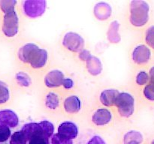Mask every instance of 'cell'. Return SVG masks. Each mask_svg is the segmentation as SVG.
<instances>
[{"mask_svg": "<svg viewBox=\"0 0 154 144\" xmlns=\"http://www.w3.org/2000/svg\"><path fill=\"white\" fill-rule=\"evenodd\" d=\"M144 94L148 100H154V86L150 83L147 84L144 88Z\"/></svg>", "mask_w": 154, "mask_h": 144, "instance_id": "obj_30", "label": "cell"}, {"mask_svg": "<svg viewBox=\"0 0 154 144\" xmlns=\"http://www.w3.org/2000/svg\"><path fill=\"white\" fill-rule=\"evenodd\" d=\"M17 2L14 0H2L0 1V8L5 14L14 10Z\"/></svg>", "mask_w": 154, "mask_h": 144, "instance_id": "obj_25", "label": "cell"}, {"mask_svg": "<svg viewBox=\"0 0 154 144\" xmlns=\"http://www.w3.org/2000/svg\"><path fill=\"white\" fill-rule=\"evenodd\" d=\"M81 106V100L76 95L69 96L64 101V109L68 113H76L79 112Z\"/></svg>", "mask_w": 154, "mask_h": 144, "instance_id": "obj_14", "label": "cell"}, {"mask_svg": "<svg viewBox=\"0 0 154 144\" xmlns=\"http://www.w3.org/2000/svg\"><path fill=\"white\" fill-rule=\"evenodd\" d=\"M112 118V114L108 109H99L93 113L92 121L98 126L108 124Z\"/></svg>", "mask_w": 154, "mask_h": 144, "instance_id": "obj_11", "label": "cell"}, {"mask_svg": "<svg viewBox=\"0 0 154 144\" xmlns=\"http://www.w3.org/2000/svg\"><path fill=\"white\" fill-rule=\"evenodd\" d=\"M64 79L63 72L59 70H54L50 71L45 76V83L49 88H55L63 85Z\"/></svg>", "mask_w": 154, "mask_h": 144, "instance_id": "obj_10", "label": "cell"}, {"mask_svg": "<svg viewBox=\"0 0 154 144\" xmlns=\"http://www.w3.org/2000/svg\"><path fill=\"white\" fill-rule=\"evenodd\" d=\"M58 134L60 136L67 140H74L78 135V128L75 123L65 122L58 128Z\"/></svg>", "mask_w": 154, "mask_h": 144, "instance_id": "obj_6", "label": "cell"}, {"mask_svg": "<svg viewBox=\"0 0 154 144\" xmlns=\"http://www.w3.org/2000/svg\"><path fill=\"white\" fill-rule=\"evenodd\" d=\"M19 29V20L15 10L5 14L3 19L2 32L7 37L16 35Z\"/></svg>", "mask_w": 154, "mask_h": 144, "instance_id": "obj_3", "label": "cell"}, {"mask_svg": "<svg viewBox=\"0 0 154 144\" xmlns=\"http://www.w3.org/2000/svg\"><path fill=\"white\" fill-rule=\"evenodd\" d=\"M119 28L120 24L117 21H114L110 25L108 32V38L111 43H118L120 40Z\"/></svg>", "mask_w": 154, "mask_h": 144, "instance_id": "obj_19", "label": "cell"}, {"mask_svg": "<svg viewBox=\"0 0 154 144\" xmlns=\"http://www.w3.org/2000/svg\"><path fill=\"white\" fill-rule=\"evenodd\" d=\"M11 136V130L8 127L0 125V142L7 141Z\"/></svg>", "mask_w": 154, "mask_h": 144, "instance_id": "obj_27", "label": "cell"}, {"mask_svg": "<svg viewBox=\"0 0 154 144\" xmlns=\"http://www.w3.org/2000/svg\"><path fill=\"white\" fill-rule=\"evenodd\" d=\"M150 7L146 2L135 0L130 3V22L134 26L141 27L149 20Z\"/></svg>", "mask_w": 154, "mask_h": 144, "instance_id": "obj_1", "label": "cell"}, {"mask_svg": "<svg viewBox=\"0 0 154 144\" xmlns=\"http://www.w3.org/2000/svg\"><path fill=\"white\" fill-rule=\"evenodd\" d=\"M48 62V52L44 49L38 48L32 56L29 64L32 68L38 69L43 68Z\"/></svg>", "mask_w": 154, "mask_h": 144, "instance_id": "obj_8", "label": "cell"}, {"mask_svg": "<svg viewBox=\"0 0 154 144\" xmlns=\"http://www.w3.org/2000/svg\"><path fill=\"white\" fill-rule=\"evenodd\" d=\"M60 104V98L58 95L54 92H50L47 94L45 99V105L51 110H55Z\"/></svg>", "mask_w": 154, "mask_h": 144, "instance_id": "obj_20", "label": "cell"}, {"mask_svg": "<svg viewBox=\"0 0 154 144\" xmlns=\"http://www.w3.org/2000/svg\"><path fill=\"white\" fill-rule=\"evenodd\" d=\"M63 44L72 52H80L84 48V40L77 33L68 32L63 38Z\"/></svg>", "mask_w": 154, "mask_h": 144, "instance_id": "obj_5", "label": "cell"}, {"mask_svg": "<svg viewBox=\"0 0 154 144\" xmlns=\"http://www.w3.org/2000/svg\"><path fill=\"white\" fill-rule=\"evenodd\" d=\"M90 56H91L90 52L87 50L84 49L82 51H81L79 53V58L81 60H82V61H87Z\"/></svg>", "mask_w": 154, "mask_h": 144, "instance_id": "obj_33", "label": "cell"}, {"mask_svg": "<svg viewBox=\"0 0 154 144\" xmlns=\"http://www.w3.org/2000/svg\"><path fill=\"white\" fill-rule=\"evenodd\" d=\"M47 2L43 0H27L23 2V10L26 16L36 18L45 13Z\"/></svg>", "mask_w": 154, "mask_h": 144, "instance_id": "obj_4", "label": "cell"}, {"mask_svg": "<svg viewBox=\"0 0 154 144\" xmlns=\"http://www.w3.org/2000/svg\"><path fill=\"white\" fill-rule=\"evenodd\" d=\"M28 140L22 130H17L11 135L10 144H27Z\"/></svg>", "mask_w": 154, "mask_h": 144, "instance_id": "obj_21", "label": "cell"}, {"mask_svg": "<svg viewBox=\"0 0 154 144\" xmlns=\"http://www.w3.org/2000/svg\"><path fill=\"white\" fill-rule=\"evenodd\" d=\"M38 48V46L37 45L32 43L26 44L21 46L18 51V57H19L20 60L23 63H28L29 64L32 56L33 55L35 51Z\"/></svg>", "mask_w": 154, "mask_h": 144, "instance_id": "obj_13", "label": "cell"}, {"mask_svg": "<svg viewBox=\"0 0 154 144\" xmlns=\"http://www.w3.org/2000/svg\"><path fill=\"white\" fill-rule=\"evenodd\" d=\"M87 144H106L105 140L99 136H94Z\"/></svg>", "mask_w": 154, "mask_h": 144, "instance_id": "obj_32", "label": "cell"}, {"mask_svg": "<svg viewBox=\"0 0 154 144\" xmlns=\"http://www.w3.org/2000/svg\"><path fill=\"white\" fill-rule=\"evenodd\" d=\"M10 98V92L7 85L0 81V104L6 103Z\"/></svg>", "mask_w": 154, "mask_h": 144, "instance_id": "obj_26", "label": "cell"}, {"mask_svg": "<svg viewBox=\"0 0 154 144\" xmlns=\"http://www.w3.org/2000/svg\"><path fill=\"white\" fill-rule=\"evenodd\" d=\"M142 141V134L137 130H130L127 132L123 138L124 144H141Z\"/></svg>", "mask_w": 154, "mask_h": 144, "instance_id": "obj_18", "label": "cell"}, {"mask_svg": "<svg viewBox=\"0 0 154 144\" xmlns=\"http://www.w3.org/2000/svg\"><path fill=\"white\" fill-rule=\"evenodd\" d=\"M150 82L149 83L152 84L154 86V67L152 68L150 70Z\"/></svg>", "mask_w": 154, "mask_h": 144, "instance_id": "obj_35", "label": "cell"}, {"mask_svg": "<svg viewBox=\"0 0 154 144\" xmlns=\"http://www.w3.org/2000/svg\"><path fill=\"white\" fill-rule=\"evenodd\" d=\"M51 144H73V141L72 140L65 139L58 134H55L51 137Z\"/></svg>", "mask_w": 154, "mask_h": 144, "instance_id": "obj_28", "label": "cell"}, {"mask_svg": "<svg viewBox=\"0 0 154 144\" xmlns=\"http://www.w3.org/2000/svg\"><path fill=\"white\" fill-rule=\"evenodd\" d=\"M115 106L122 117L129 118L135 110V100L132 94L127 92H121L117 96Z\"/></svg>", "mask_w": 154, "mask_h": 144, "instance_id": "obj_2", "label": "cell"}, {"mask_svg": "<svg viewBox=\"0 0 154 144\" xmlns=\"http://www.w3.org/2000/svg\"><path fill=\"white\" fill-rule=\"evenodd\" d=\"M19 124V118L17 114L11 110H3L0 111V125L15 128Z\"/></svg>", "mask_w": 154, "mask_h": 144, "instance_id": "obj_9", "label": "cell"}, {"mask_svg": "<svg viewBox=\"0 0 154 144\" xmlns=\"http://www.w3.org/2000/svg\"><path fill=\"white\" fill-rule=\"evenodd\" d=\"M94 14L98 19L104 20L108 19L111 16V8L106 3L100 2L96 4L95 7Z\"/></svg>", "mask_w": 154, "mask_h": 144, "instance_id": "obj_16", "label": "cell"}, {"mask_svg": "<svg viewBox=\"0 0 154 144\" xmlns=\"http://www.w3.org/2000/svg\"><path fill=\"white\" fill-rule=\"evenodd\" d=\"M86 62H87V68L90 74L97 76L102 73V64L99 58L91 56Z\"/></svg>", "mask_w": 154, "mask_h": 144, "instance_id": "obj_15", "label": "cell"}, {"mask_svg": "<svg viewBox=\"0 0 154 144\" xmlns=\"http://www.w3.org/2000/svg\"><path fill=\"white\" fill-rule=\"evenodd\" d=\"M21 130H22L23 131V133L25 134L26 136L27 140H28V142L30 138H31L32 136L37 134L43 133L42 129V128H41L39 123H35V122L27 123V124H24L23 127L22 128Z\"/></svg>", "mask_w": 154, "mask_h": 144, "instance_id": "obj_17", "label": "cell"}, {"mask_svg": "<svg viewBox=\"0 0 154 144\" xmlns=\"http://www.w3.org/2000/svg\"><path fill=\"white\" fill-rule=\"evenodd\" d=\"M149 80V76L145 71H141L136 76V82L138 85H144Z\"/></svg>", "mask_w": 154, "mask_h": 144, "instance_id": "obj_31", "label": "cell"}, {"mask_svg": "<svg viewBox=\"0 0 154 144\" xmlns=\"http://www.w3.org/2000/svg\"><path fill=\"white\" fill-rule=\"evenodd\" d=\"M63 86L65 88H67V89L72 88L74 86L73 80L70 78H65L63 82Z\"/></svg>", "mask_w": 154, "mask_h": 144, "instance_id": "obj_34", "label": "cell"}, {"mask_svg": "<svg viewBox=\"0 0 154 144\" xmlns=\"http://www.w3.org/2000/svg\"><path fill=\"white\" fill-rule=\"evenodd\" d=\"M41 128L42 129L44 134L48 138L52 137L54 132V126L51 122L48 121H42L39 122Z\"/></svg>", "mask_w": 154, "mask_h": 144, "instance_id": "obj_23", "label": "cell"}, {"mask_svg": "<svg viewBox=\"0 0 154 144\" xmlns=\"http://www.w3.org/2000/svg\"><path fill=\"white\" fill-rule=\"evenodd\" d=\"M119 94H120V92H118V90L114 89V88L104 90L101 93L100 98H99L101 103L105 106H114Z\"/></svg>", "mask_w": 154, "mask_h": 144, "instance_id": "obj_12", "label": "cell"}, {"mask_svg": "<svg viewBox=\"0 0 154 144\" xmlns=\"http://www.w3.org/2000/svg\"><path fill=\"white\" fill-rule=\"evenodd\" d=\"M146 42L150 47L154 49V26H150L146 32Z\"/></svg>", "mask_w": 154, "mask_h": 144, "instance_id": "obj_29", "label": "cell"}, {"mask_svg": "<svg viewBox=\"0 0 154 144\" xmlns=\"http://www.w3.org/2000/svg\"><path fill=\"white\" fill-rule=\"evenodd\" d=\"M151 52L150 49L145 45H139L134 49L132 52V59L138 64H145L150 60Z\"/></svg>", "mask_w": 154, "mask_h": 144, "instance_id": "obj_7", "label": "cell"}, {"mask_svg": "<svg viewBox=\"0 0 154 144\" xmlns=\"http://www.w3.org/2000/svg\"><path fill=\"white\" fill-rule=\"evenodd\" d=\"M16 80L20 86L23 87H28L31 84L30 76L25 72L20 71L16 74Z\"/></svg>", "mask_w": 154, "mask_h": 144, "instance_id": "obj_22", "label": "cell"}, {"mask_svg": "<svg viewBox=\"0 0 154 144\" xmlns=\"http://www.w3.org/2000/svg\"><path fill=\"white\" fill-rule=\"evenodd\" d=\"M151 144H154V140H153V142H152V143Z\"/></svg>", "mask_w": 154, "mask_h": 144, "instance_id": "obj_36", "label": "cell"}, {"mask_svg": "<svg viewBox=\"0 0 154 144\" xmlns=\"http://www.w3.org/2000/svg\"><path fill=\"white\" fill-rule=\"evenodd\" d=\"M27 144H50L49 138L43 133H39L32 136Z\"/></svg>", "mask_w": 154, "mask_h": 144, "instance_id": "obj_24", "label": "cell"}]
</instances>
